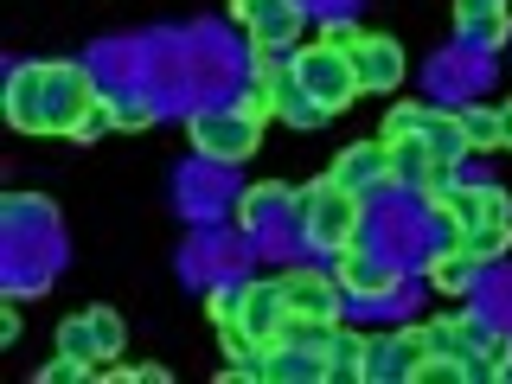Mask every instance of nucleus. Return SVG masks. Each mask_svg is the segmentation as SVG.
Here are the masks:
<instances>
[{"mask_svg":"<svg viewBox=\"0 0 512 384\" xmlns=\"http://www.w3.org/2000/svg\"><path fill=\"white\" fill-rule=\"evenodd\" d=\"M263 365H269V384H333L327 352H314V346H288V340H276Z\"/></svg>","mask_w":512,"mask_h":384,"instance_id":"nucleus-18","label":"nucleus"},{"mask_svg":"<svg viewBox=\"0 0 512 384\" xmlns=\"http://www.w3.org/2000/svg\"><path fill=\"white\" fill-rule=\"evenodd\" d=\"M231 20L250 32V52H295L301 39V7L295 0H231Z\"/></svg>","mask_w":512,"mask_h":384,"instance_id":"nucleus-9","label":"nucleus"},{"mask_svg":"<svg viewBox=\"0 0 512 384\" xmlns=\"http://www.w3.org/2000/svg\"><path fill=\"white\" fill-rule=\"evenodd\" d=\"M346 58H352V71H359V90H372V96H391L404 84V45L384 39V32H365L359 52H346Z\"/></svg>","mask_w":512,"mask_h":384,"instance_id":"nucleus-15","label":"nucleus"},{"mask_svg":"<svg viewBox=\"0 0 512 384\" xmlns=\"http://www.w3.org/2000/svg\"><path fill=\"white\" fill-rule=\"evenodd\" d=\"M455 26H461L468 45H480V52H500L512 39V7L506 0H455Z\"/></svg>","mask_w":512,"mask_h":384,"instance_id":"nucleus-17","label":"nucleus"},{"mask_svg":"<svg viewBox=\"0 0 512 384\" xmlns=\"http://www.w3.org/2000/svg\"><path fill=\"white\" fill-rule=\"evenodd\" d=\"M429 212H436V224H448V231H474V224H512V199L500 186H448V199L442 205H429ZM455 237H448V244H455Z\"/></svg>","mask_w":512,"mask_h":384,"instance_id":"nucleus-10","label":"nucleus"},{"mask_svg":"<svg viewBox=\"0 0 512 384\" xmlns=\"http://www.w3.org/2000/svg\"><path fill=\"white\" fill-rule=\"evenodd\" d=\"M295 212H301V237H308L314 250H333V256L365 231V199H352V192L333 186L327 173H320L308 192H295Z\"/></svg>","mask_w":512,"mask_h":384,"instance_id":"nucleus-3","label":"nucleus"},{"mask_svg":"<svg viewBox=\"0 0 512 384\" xmlns=\"http://www.w3.org/2000/svg\"><path fill=\"white\" fill-rule=\"evenodd\" d=\"M359 39H365V32L352 20H327V26H320V45H333V52H359Z\"/></svg>","mask_w":512,"mask_h":384,"instance_id":"nucleus-27","label":"nucleus"},{"mask_svg":"<svg viewBox=\"0 0 512 384\" xmlns=\"http://www.w3.org/2000/svg\"><path fill=\"white\" fill-rule=\"evenodd\" d=\"M7 205H13V224H45V218H52L45 199H7Z\"/></svg>","mask_w":512,"mask_h":384,"instance_id":"nucleus-28","label":"nucleus"},{"mask_svg":"<svg viewBox=\"0 0 512 384\" xmlns=\"http://www.w3.org/2000/svg\"><path fill=\"white\" fill-rule=\"evenodd\" d=\"M231 320H244V327H250L263 346H276V333H282V320H288L282 282H276V276H269V282H244V288H237V314H231Z\"/></svg>","mask_w":512,"mask_h":384,"instance_id":"nucleus-16","label":"nucleus"},{"mask_svg":"<svg viewBox=\"0 0 512 384\" xmlns=\"http://www.w3.org/2000/svg\"><path fill=\"white\" fill-rule=\"evenodd\" d=\"M154 122V103H135V96H116V128L122 135H135V128Z\"/></svg>","mask_w":512,"mask_h":384,"instance_id":"nucleus-26","label":"nucleus"},{"mask_svg":"<svg viewBox=\"0 0 512 384\" xmlns=\"http://www.w3.org/2000/svg\"><path fill=\"white\" fill-rule=\"evenodd\" d=\"M256 90L269 96V109H276L288 128H320V122H333L327 109H320L314 96L295 84V64H288L282 52H256Z\"/></svg>","mask_w":512,"mask_h":384,"instance_id":"nucleus-7","label":"nucleus"},{"mask_svg":"<svg viewBox=\"0 0 512 384\" xmlns=\"http://www.w3.org/2000/svg\"><path fill=\"white\" fill-rule=\"evenodd\" d=\"M167 365H103V384H167Z\"/></svg>","mask_w":512,"mask_h":384,"instance_id":"nucleus-24","label":"nucleus"},{"mask_svg":"<svg viewBox=\"0 0 512 384\" xmlns=\"http://www.w3.org/2000/svg\"><path fill=\"white\" fill-rule=\"evenodd\" d=\"M103 103L96 77L77 58H52V64H13L7 77V122L20 135H71L84 128V116Z\"/></svg>","mask_w":512,"mask_h":384,"instance_id":"nucleus-1","label":"nucleus"},{"mask_svg":"<svg viewBox=\"0 0 512 384\" xmlns=\"http://www.w3.org/2000/svg\"><path fill=\"white\" fill-rule=\"evenodd\" d=\"M423 359H429L423 327L378 333V340H365V384H416V365Z\"/></svg>","mask_w":512,"mask_h":384,"instance_id":"nucleus-11","label":"nucleus"},{"mask_svg":"<svg viewBox=\"0 0 512 384\" xmlns=\"http://www.w3.org/2000/svg\"><path fill=\"white\" fill-rule=\"evenodd\" d=\"M327 180H333V186H346L352 199H372L378 186H391V154H384V141H352V148L333 154Z\"/></svg>","mask_w":512,"mask_h":384,"instance_id":"nucleus-12","label":"nucleus"},{"mask_svg":"<svg viewBox=\"0 0 512 384\" xmlns=\"http://www.w3.org/2000/svg\"><path fill=\"white\" fill-rule=\"evenodd\" d=\"M333 282H340L346 295H391V288H397V263L352 237V244L340 250V263H333Z\"/></svg>","mask_w":512,"mask_h":384,"instance_id":"nucleus-13","label":"nucleus"},{"mask_svg":"<svg viewBox=\"0 0 512 384\" xmlns=\"http://www.w3.org/2000/svg\"><path fill=\"white\" fill-rule=\"evenodd\" d=\"M288 64H295V84L314 96L327 116H340L346 103H359V71H352L346 52H333V45H308V52H288Z\"/></svg>","mask_w":512,"mask_h":384,"instance_id":"nucleus-4","label":"nucleus"},{"mask_svg":"<svg viewBox=\"0 0 512 384\" xmlns=\"http://www.w3.org/2000/svg\"><path fill=\"white\" fill-rule=\"evenodd\" d=\"M327 372H333V384H365V340H359V333L333 327V340H327Z\"/></svg>","mask_w":512,"mask_h":384,"instance_id":"nucleus-20","label":"nucleus"},{"mask_svg":"<svg viewBox=\"0 0 512 384\" xmlns=\"http://www.w3.org/2000/svg\"><path fill=\"white\" fill-rule=\"evenodd\" d=\"M487 320L480 314H436L423 320V346L429 359H455L461 372H468V384H487V365H480V346H487Z\"/></svg>","mask_w":512,"mask_h":384,"instance_id":"nucleus-6","label":"nucleus"},{"mask_svg":"<svg viewBox=\"0 0 512 384\" xmlns=\"http://www.w3.org/2000/svg\"><path fill=\"white\" fill-rule=\"evenodd\" d=\"M500 148H512V103L500 109Z\"/></svg>","mask_w":512,"mask_h":384,"instance_id":"nucleus-29","label":"nucleus"},{"mask_svg":"<svg viewBox=\"0 0 512 384\" xmlns=\"http://www.w3.org/2000/svg\"><path fill=\"white\" fill-rule=\"evenodd\" d=\"M269 116H276V109H269V96L250 90L244 103H231V109H199V116L186 122V135H192V148H199L205 160L231 167V160H250L256 148H263V122Z\"/></svg>","mask_w":512,"mask_h":384,"instance_id":"nucleus-2","label":"nucleus"},{"mask_svg":"<svg viewBox=\"0 0 512 384\" xmlns=\"http://www.w3.org/2000/svg\"><path fill=\"white\" fill-rule=\"evenodd\" d=\"M455 250H461V256H474V263H493V256H506V250H512V224H474V231H461V237H455Z\"/></svg>","mask_w":512,"mask_h":384,"instance_id":"nucleus-22","label":"nucleus"},{"mask_svg":"<svg viewBox=\"0 0 512 384\" xmlns=\"http://www.w3.org/2000/svg\"><path fill=\"white\" fill-rule=\"evenodd\" d=\"M455 122H461V135H468V148H474V154L500 148V109H474V103H461V109H455Z\"/></svg>","mask_w":512,"mask_h":384,"instance_id":"nucleus-23","label":"nucleus"},{"mask_svg":"<svg viewBox=\"0 0 512 384\" xmlns=\"http://www.w3.org/2000/svg\"><path fill=\"white\" fill-rule=\"evenodd\" d=\"M109 128H116V96H103V103L84 116V128H77V141H103Z\"/></svg>","mask_w":512,"mask_h":384,"instance_id":"nucleus-25","label":"nucleus"},{"mask_svg":"<svg viewBox=\"0 0 512 384\" xmlns=\"http://www.w3.org/2000/svg\"><path fill=\"white\" fill-rule=\"evenodd\" d=\"M288 199H295V192H288L282 180L256 186V192H244V199H237V224H244V231H263V224L276 218V205H288Z\"/></svg>","mask_w":512,"mask_h":384,"instance_id":"nucleus-21","label":"nucleus"},{"mask_svg":"<svg viewBox=\"0 0 512 384\" xmlns=\"http://www.w3.org/2000/svg\"><path fill=\"white\" fill-rule=\"evenodd\" d=\"M122 346H128V327H122L116 308H84V314L58 320V352L96 365V372H103L109 359H122Z\"/></svg>","mask_w":512,"mask_h":384,"instance_id":"nucleus-5","label":"nucleus"},{"mask_svg":"<svg viewBox=\"0 0 512 384\" xmlns=\"http://www.w3.org/2000/svg\"><path fill=\"white\" fill-rule=\"evenodd\" d=\"M474 276H480V263H474V256H461L455 244L429 256V282H436L442 295H474Z\"/></svg>","mask_w":512,"mask_h":384,"instance_id":"nucleus-19","label":"nucleus"},{"mask_svg":"<svg viewBox=\"0 0 512 384\" xmlns=\"http://www.w3.org/2000/svg\"><path fill=\"white\" fill-rule=\"evenodd\" d=\"M384 135H423L429 148H436V160H468V135H461V122H455V109H429V103H397L391 116H384Z\"/></svg>","mask_w":512,"mask_h":384,"instance_id":"nucleus-8","label":"nucleus"},{"mask_svg":"<svg viewBox=\"0 0 512 384\" xmlns=\"http://www.w3.org/2000/svg\"><path fill=\"white\" fill-rule=\"evenodd\" d=\"M276 282H282V301H288L295 320H340L346 288L333 276H320V269H288V276H276Z\"/></svg>","mask_w":512,"mask_h":384,"instance_id":"nucleus-14","label":"nucleus"}]
</instances>
